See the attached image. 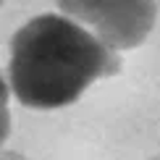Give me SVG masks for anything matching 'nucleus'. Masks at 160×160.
<instances>
[{
  "mask_svg": "<svg viewBox=\"0 0 160 160\" xmlns=\"http://www.w3.org/2000/svg\"><path fill=\"white\" fill-rule=\"evenodd\" d=\"M118 68L116 50L71 16H34L11 39L8 82L24 108H66L84 95L87 87L118 74Z\"/></svg>",
  "mask_w": 160,
  "mask_h": 160,
  "instance_id": "nucleus-1",
  "label": "nucleus"
},
{
  "mask_svg": "<svg viewBox=\"0 0 160 160\" xmlns=\"http://www.w3.org/2000/svg\"><path fill=\"white\" fill-rule=\"evenodd\" d=\"M66 16L95 29L113 50L142 45L158 21V0H55Z\"/></svg>",
  "mask_w": 160,
  "mask_h": 160,
  "instance_id": "nucleus-2",
  "label": "nucleus"
},
{
  "mask_svg": "<svg viewBox=\"0 0 160 160\" xmlns=\"http://www.w3.org/2000/svg\"><path fill=\"white\" fill-rule=\"evenodd\" d=\"M3 160H24L18 152H3Z\"/></svg>",
  "mask_w": 160,
  "mask_h": 160,
  "instance_id": "nucleus-3",
  "label": "nucleus"
},
{
  "mask_svg": "<svg viewBox=\"0 0 160 160\" xmlns=\"http://www.w3.org/2000/svg\"><path fill=\"white\" fill-rule=\"evenodd\" d=\"M152 160H160V155H158V158H152Z\"/></svg>",
  "mask_w": 160,
  "mask_h": 160,
  "instance_id": "nucleus-4",
  "label": "nucleus"
}]
</instances>
